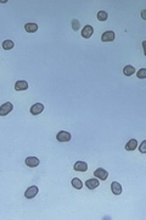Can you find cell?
Wrapping results in <instances>:
<instances>
[{"instance_id":"obj_1","label":"cell","mask_w":146,"mask_h":220,"mask_svg":"<svg viewBox=\"0 0 146 220\" xmlns=\"http://www.w3.org/2000/svg\"><path fill=\"white\" fill-rule=\"evenodd\" d=\"M12 109H14V105L10 102L2 104V105L0 106V116H6L9 113L12 111Z\"/></svg>"},{"instance_id":"obj_2","label":"cell","mask_w":146,"mask_h":220,"mask_svg":"<svg viewBox=\"0 0 146 220\" xmlns=\"http://www.w3.org/2000/svg\"><path fill=\"white\" fill-rule=\"evenodd\" d=\"M38 192H39V188H38L37 186H30V187L27 188V191L25 192V197L28 198V199H32V198H34V197L38 194Z\"/></svg>"},{"instance_id":"obj_3","label":"cell","mask_w":146,"mask_h":220,"mask_svg":"<svg viewBox=\"0 0 146 220\" xmlns=\"http://www.w3.org/2000/svg\"><path fill=\"white\" fill-rule=\"evenodd\" d=\"M56 139L58 142H68L71 139V133L67 131H60L56 136Z\"/></svg>"},{"instance_id":"obj_4","label":"cell","mask_w":146,"mask_h":220,"mask_svg":"<svg viewBox=\"0 0 146 220\" xmlns=\"http://www.w3.org/2000/svg\"><path fill=\"white\" fill-rule=\"evenodd\" d=\"M44 110V105L42 103H35L34 105H32L30 108V114L32 115H39L40 113H43Z\"/></svg>"},{"instance_id":"obj_5","label":"cell","mask_w":146,"mask_h":220,"mask_svg":"<svg viewBox=\"0 0 146 220\" xmlns=\"http://www.w3.org/2000/svg\"><path fill=\"white\" fill-rule=\"evenodd\" d=\"M94 175L96 178H100V180H107V177H108V173L105 170V169H98V170H95L94 171Z\"/></svg>"},{"instance_id":"obj_6","label":"cell","mask_w":146,"mask_h":220,"mask_svg":"<svg viewBox=\"0 0 146 220\" xmlns=\"http://www.w3.org/2000/svg\"><path fill=\"white\" fill-rule=\"evenodd\" d=\"M85 185H87V187L89 188V190H95V188L99 187L100 182H99L98 178H90V180H87Z\"/></svg>"},{"instance_id":"obj_7","label":"cell","mask_w":146,"mask_h":220,"mask_svg":"<svg viewBox=\"0 0 146 220\" xmlns=\"http://www.w3.org/2000/svg\"><path fill=\"white\" fill-rule=\"evenodd\" d=\"M113 39H115V32H112V31H107L101 36L102 42H112Z\"/></svg>"},{"instance_id":"obj_8","label":"cell","mask_w":146,"mask_h":220,"mask_svg":"<svg viewBox=\"0 0 146 220\" xmlns=\"http://www.w3.org/2000/svg\"><path fill=\"white\" fill-rule=\"evenodd\" d=\"M28 82L27 81H17L16 83H15V89L16 90H26V89H28Z\"/></svg>"},{"instance_id":"obj_9","label":"cell","mask_w":146,"mask_h":220,"mask_svg":"<svg viewBox=\"0 0 146 220\" xmlns=\"http://www.w3.org/2000/svg\"><path fill=\"white\" fill-rule=\"evenodd\" d=\"M74 170H75V171H82V173H84V171L88 170V164L84 163V161H77V163L74 164Z\"/></svg>"},{"instance_id":"obj_10","label":"cell","mask_w":146,"mask_h":220,"mask_svg":"<svg viewBox=\"0 0 146 220\" xmlns=\"http://www.w3.org/2000/svg\"><path fill=\"white\" fill-rule=\"evenodd\" d=\"M93 33H94V28L91 26H89V25L82 29V37L83 38H90L93 36Z\"/></svg>"},{"instance_id":"obj_11","label":"cell","mask_w":146,"mask_h":220,"mask_svg":"<svg viewBox=\"0 0 146 220\" xmlns=\"http://www.w3.org/2000/svg\"><path fill=\"white\" fill-rule=\"evenodd\" d=\"M26 165L27 166H30V168H35L39 165V159L35 158V157H28L26 159Z\"/></svg>"},{"instance_id":"obj_12","label":"cell","mask_w":146,"mask_h":220,"mask_svg":"<svg viewBox=\"0 0 146 220\" xmlns=\"http://www.w3.org/2000/svg\"><path fill=\"white\" fill-rule=\"evenodd\" d=\"M111 190H112V192L115 193V194H121L122 193V186H121V183H118V182H112L111 183Z\"/></svg>"},{"instance_id":"obj_13","label":"cell","mask_w":146,"mask_h":220,"mask_svg":"<svg viewBox=\"0 0 146 220\" xmlns=\"http://www.w3.org/2000/svg\"><path fill=\"white\" fill-rule=\"evenodd\" d=\"M25 29H26L27 32H29V33H34V32L38 31V25L29 22V23H26V25H25Z\"/></svg>"},{"instance_id":"obj_14","label":"cell","mask_w":146,"mask_h":220,"mask_svg":"<svg viewBox=\"0 0 146 220\" xmlns=\"http://www.w3.org/2000/svg\"><path fill=\"white\" fill-rule=\"evenodd\" d=\"M136 147H138V141L136 139H129L127 142L125 149L127 150H134V149H136Z\"/></svg>"},{"instance_id":"obj_15","label":"cell","mask_w":146,"mask_h":220,"mask_svg":"<svg viewBox=\"0 0 146 220\" xmlns=\"http://www.w3.org/2000/svg\"><path fill=\"white\" fill-rule=\"evenodd\" d=\"M123 73H124L125 76H131V75L135 73V69H134L131 65H127V66H124V69H123Z\"/></svg>"},{"instance_id":"obj_16","label":"cell","mask_w":146,"mask_h":220,"mask_svg":"<svg viewBox=\"0 0 146 220\" xmlns=\"http://www.w3.org/2000/svg\"><path fill=\"white\" fill-rule=\"evenodd\" d=\"M14 42L11 41V39H6V41H4L2 42V48L5 49V50H10V49H12L14 48Z\"/></svg>"},{"instance_id":"obj_17","label":"cell","mask_w":146,"mask_h":220,"mask_svg":"<svg viewBox=\"0 0 146 220\" xmlns=\"http://www.w3.org/2000/svg\"><path fill=\"white\" fill-rule=\"evenodd\" d=\"M72 186L74 187V188L80 190V188L83 187V182H82L79 178H72Z\"/></svg>"},{"instance_id":"obj_18","label":"cell","mask_w":146,"mask_h":220,"mask_svg":"<svg viewBox=\"0 0 146 220\" xmlns=\"http://www.w3.org/2000/svg\"><path fill=\"white\" fill-rule=\"evenodd\" d=\"M107 17H108V14L106 11H99L98 12V20L99 21H106Z\"/></svg>"},{"instance_id":"obj_19","label":"cell","mask_w":146,"mask_h":220,"mask_svg":"<svg viewBox=\"0 0 146 220\" xmlns=\"http://www.w3.org/2000/svg\"><path fill=\"white\" fill-rule=\"evenodd\" d=\"M136 76L139 78H146V69H140L136 73Z\"/></svg>"},{"instance_id":"obj_20","label":"cell","mask_w":146,"mask_h":220,"mask_svg":"<svg viewBox=\"0 0 146 220\" xmlns=\"http://www.w3.org/2000/svg\"><path fill=\"white\" fill-rule=\"evenodd\" d=\"M79 27H80V23H79V21H78V20H73V21H72V28L74 29V31H78V29H79Z\"/></svg>"},{"instance_id":"obj_21","label":"cell","mask_w":146,"mask_h":220,"mask_svg":"<svg viewBox=\"0 0 146 220\" xmlns=\"http://www.w3.org/2000/svg\"><path fill=\"white\" fill-rule=\"evenodd\" d=\"M140 152H141V153H146V141H144V142L141 143V146H140Z\"/></svg>"}]
</instances>
